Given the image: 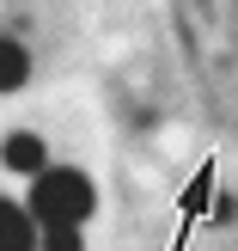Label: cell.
Masks as SVG:
<instances>
[{
    "instance_id": "1",
    "label": "cell",
    "mask_w": 238,
    "mask_h": 251,
    "mask_svg": "<svg viewBox=\"0 0 238 251\" xmlns=\"http://www.w3.org/2000/svg\"><path fill=\"white\" fill-rule=\"evenodd\" d=\"M24 208L37 215V227H55V221L61 227H86L92 208H98V190H92V178H86L80 166H49V172L31 178Z\"/></svg>"
},
{
    "instance_id": "2",
    "label": "cell",
    "mask_w": 238,
    "mask_h": 251,
    "mask_svg": "<svg viewBox=\"0 0 238 251\" xmlns=\"http://www.w3.org/2000/svg\"><path fill=\"white\" fill-rule=\"evenodd\" d=\"M0 166H6V172H19V178H37V172H49V147H43V135H31V129L6 135V141H0Z\"/></svg>"
},
{
    "instance_id": "3",
    "label": "cell",
    "mask_w": 238,
    "mask_h": 251,
    "mask_svg": "<svg viewBox=\"0 0 238 251\" xmlns=\"http://www.w3.org/2000/svg\"><path fill=\"white\" fill-rule=\"evenodd\" d=\"M37 239H43L37 215L12 196H0V251H37Z\"/></svg>"
},
{
    "instance_id": "4",
    "label": "cell",
    "mask_w": 238,
    "mask_h": 251,
    "mask_svg": "<svg viewBox=\"0 0 238 251\" xmlns=\"http://www.w3.org/2000/svg\"><path fill=\"white\" fill-rule=\"evenodd\" d=\"M24 80H31V49L0 31V92H19Z\"/></svg>"
},
{
    "instance_id": "5",
    "label": "cell",
    "mask_w": 238,
    "mask_h": 251,
    "mask_svg": "<svg viewBox=\"0 0 238 251\" xmlns=\"http://www.w3.org/2000/svg\"><path fill=\"white\" fill-rule=\"evenodd\" d=\"M37 251H86V233L80 227H43V239H37Z\"/></svg>"
},
{
    "instance_id": "6",
    "label": "cell",
    "mask_w": 238,
    "mask_h": 251,
    "mask_svg": "<svg viewBox=\"0 0 238 251\" xmlns=\"http://www.w3.org/2000/svg\"><path fill=\"white\" fill-rule=\"evenodd\" d=\"M232 215H238V202H232V196H220V202H214V227H226Z\"/></svg>"
}]
</instances>
